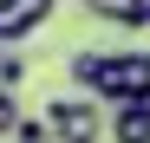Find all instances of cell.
I'll return each instance as SVG.
<instances>
[{
	"label": "cell",
	"instance_id": "obj_1",
	"mask_svg": "<svg viewBox=\"0 0 150 143\" xmlns=\"http://www.w3.org/2000/svg\"><path fill=\"white\" fill-rule=\"evenodd\" d=\"M72 85L105 98V104H137V91L150 85V46H137V52H79Z\"/></svg>",
	"mask_w": 150,
	"mask_h": 143
},
{
	"label": "cell",
	"instance_id": "obj_2",
	"mask_svg": "<svg viewBox=\"0 0 150 143\" xmlns=\"http://www.w3.org/2000/svg\"><path fill=\"white\" fill-rule=\"evenodd\" d=\"M46 130L52 143H105V98H52L46 104Z\"/></svg>",
	"mask_w": 150,
	"mask_h": 143
},
{
	"label": "cell",
	"instance_id": "obj_3",
	"mask_svg": "<svg viewBox=\"0 0 150 143\" xmlns=\"http://www.w3.org/2000/svg\"><path fill=\"white\" fill-rule=\"evenodd\" d=\"M52 7H59V0H0V39L20 46L33 26H46V20H52Z\"/></svg>",
	"mask_w": 150,
	"mask_h": 143
},
{
	"label": "cell",
	"instance_id": "obj_4",
	"mask_svg": "<svg viewBox=\"0 0 150 143\" xmlns=\"http://www.w3.org/2000/svg\"><path fill=\"white\" fill-rule=\"evenodd\" d=\"M111 143H150V111L144 104H111Z\"/></svg>",
	"mask_w": 150,
	"mask_h": 143
},
{
	"label": "cell",
	"instance_id": "obj_5",
	"mask_svg": "<svg viewBox=\"0 0 150 143\" xmlns=\"http://www.w3.org/2000/svg\"><path fill=\"white\" fill-rule=\"evenodd\" d=\"M85 7H91L98 20H111V26H144L150 0H85Z\"/></svg>",
	"mask_w": 150,
	"mask_h": 143
},
{
	"label": "cell",
	"instance_id": "obj_6",
	"mask_svg": "<svg viewBox=\"0 0 150 143\" xmlns=\"http://www.w3.org/2000/svg\"><path fill=\"white\" fill-rule=\"evenodd\" d=\"M13 130H20V104H13V85H0V137L13 143Z\"/></svg>",
	"mask_w": 150,
	"mask_h": 143
},
{
	"label": "cell",
	"instance_id": "obj_7",
	"mask_svg": "<svg viewBox=\"0 0 150 143\" xmlns=\"http://www.w3.org/2000/svg\"><path fill=\"white\" fill-rule=\"evenodd\" d=\"M13 143H26V137H13ZM46 143H52V137H46Z\"/></svg>",
	"mask_w": 150,
	"mask_h": 143
},
{
	"label": "cell",
	"instance_id": "obj_8",
	"mask_svg": "<svg viewBox=\"0 0 150 143\" xmlns=\"http://www.w3.org/2000/svg\"><path fill=\"white\" fill-rule=\"evenodd\" d=\"M144 26H150V13H144Z\"/></svg>",
	"mask_w": 150,
	"mask_h": 143
}]
</instances>
